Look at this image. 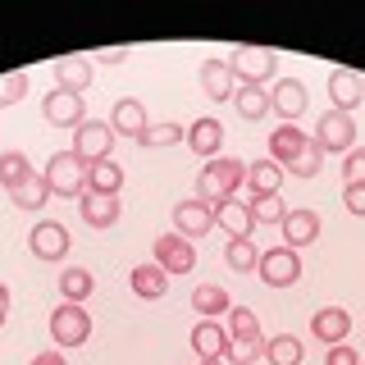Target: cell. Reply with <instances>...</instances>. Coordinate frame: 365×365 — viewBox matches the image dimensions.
<instances>
[{
    "instance_id": "cell-13",
    "label": "cell",
    "mask_w": 365,
    "mask_h": 365,
    "mask_svg": "<svg viewBox=\"0 0 365 365\" xmlns=\"http://www.w3.org/2000/svg\"><path fill=\"white\" fill-rule=\"evenodd\" d=\"M210 228H215V210L205 201H178L174 205V233L178 237H187V242H192V237L210 233Z\"/></svg>"
},
{
    "instance_id": "cell-14",
    "label": "cell",
    "mask_w": 365,
    "mask_h": 365,
    "mask_svg": "<svg viewBox=\"0 0 365 365\" xmlns=\"http://www.w3.org/2000/svg\"><path fill=\"white\" fill-rule=\"evenodd\" d=\"M146 106L137 96H123V101H114V110H110V128H114V137H142L146 133Z\"/></svg>"
},
{
    "instance_id": "cell-6",
    "label": "cell",
    "mask_w": 365,
    "mask_h": 365,
    "mask_svg": "<svg viewBox=\"0 0 365 365\" xmlns=\"http://www.w3.org/2000/svg\"><path fill=\"white\" fill-rule=\"evenodd\" d=\"M260 279L269 283V288H292L297 279H302V256H297L292 247H269L260 251Z\"/></svg>"
},
{
    "instance_id": "cell-33",
    "label": "cell",
    "mask_w": 365,
    "mask_h": 365,
    "mask_svg": "<svg viewBox=\"0 0 365 365\" xmlns=\"http://www.w3.org/2000/svg\"><path fill=\"white\" fill-rule=\"evenodd\" d=\"M28 178H32V160L23 151H5V155H0V182H5L9 192H14L19 182H28Z\"/></svg>"
},
{
    "instance_id": "cell-18",
    "label": "cell",
    "mask_w": 365,
    "mask_h": 365,
    "mask_svg": "<svg viewBox=\"0 0 365 365\" xmlns=\"http://www.w3.org/2000/svg\"><path fill=\"white\" fill-rule=\"evenodd\" d=\"M279 228H283V247L302 251V247H311L319 237V215L315 210H288V220H283Z\"/></svg>"
},
{
    "instance_id": "cell-36",
    "label": "cell",
    "mask_w": 365,
    "mask_h": 365,
    "mask_svg": "<svg viewBox=\"0 0 365 365\" xmlns=\"http://www.w3.org/2000/svg\"><path fill=\"white\" fill-rule=\"evenodd\" d=\"M251 220L256 224H283L288 220V205L279 201V192L274 197H251Z\"/></svg>"
},
{
    "instance_id": "cell-1",
    "label": "cell",
    "mask_w": 365,
    "mask_h": 365,
    "mask_svg": "<svg viewBox=\"0 0 365 365\" xmlns=\"http://www.w3.org/2000/svg\"><path fill=\"white\" fill-rule=\"evenodd\" d=\"M247 182V165L237 155H215V160H205V169H201V178H197V192L201 197L197 201H205L215 210L220 201H233V192Z\"/></svg>"
},
{
    "instance_id": "cell-47",
    "label": "cell",
    "mask_w": 365,
    "mask_h": 365,
    "mask_svg": "<svg viewBox=\"0 0 365 365\" xmlns=\"http://www.w3.org/2000/svg\"><path fill=\"white\" fill-rule=\"evenodd\" d=\"M361 365H365V356H361Z\"/></svg>"
},
{
    "instance_id": "cell-20",
    "label": "cell",
    "mask_w": 365,
    "mask_h": 365,
    "mask_svg": "<svg viewBox=\"0 0 365 365\" xmlns=\"http://www.w3.org/2000/svg\"><path fill=\"white\" fill-rule=\"evenodd\" d=\"M187 146L197 155H205V160H215L220 155V146H224V128H220V119H192V128H187Z\"/></svg>"
},
{
    "instance_id": "cell-40",
    "label": "cell",
    "mask_w": 365,
    "mask_h": 365,
    "mask_svg": "<svg viewBox=\"0 0 365 365\" xmlns=\"http://www.w3.org/2000/svg\"><path fill=\"white\" fill-rule=\"evenodd\" d=\"M342 178H347V182H365V146L347 151V160H342Z\"/></svg>"
},
{
    "instance_id": "cell-17",
    "label": "cell",
    "mask_w": 365,
    "mask_h": 365,
    "mask_svg": "<svg viewBox=\"0 0 365 365\" xmlns=\"http://www.w3.org/2000/svg\"><path fill=\"white\" fill-rule=\"evenodd\" d=\"M192 351H197L201 361L228 356V329L220 324V319H201V324L192 329Z\"/></svg>"
},
{
    "instance_id": "cell-42",
    "label": "cell",
    "mask_w": 365,
    "mask_h": 365,
    "mask_svg": "<svg viewBox=\"0 0 365 365\" xmlns=\"http://www.w3.org/2000/svg\"><path fill=\"white\" fill-rule=\"evenodd\" d=\"M324 365H361V356L342 342V347H329V356H324Z\"/></svg>"
},
{
    "instance_id": "cell-45",
    "label": "cell",
    "mask_w": 365,
    "mask_h": 365,
    "mask_svg": "<svg viewBox=\"0 0 365 365\" xmlns=\"http://www.w3.org/2000/svg\"><path fill=\"white\" fill-rule=\"evenodd\" d=\"M5 319H9V288L0 283V329H5Z\"/></svg>"
},
{
    "instance_id": "cell-38",
    "label": "cell",
    "mask_w": 365,
    "mask_h": 365,
    "mask_svg": "<svg viewBox=\"0 0 365 365\" xmlns=\"http://www.w3.org/2000/svg\"><path fill=\"white\" fill-rule=\"evenodd\" d=\"M28 96V73L23 68H9V73H0V106H14V101Z\"/></svg>"
},
{
    "instance_id": "cell-29",
    "label": "cell",
    "mask_w": 365,
    "mask_h": 365,
    "mask_svg": "<svg viewBox=\"0 0 365 365\" xmlns=\"http://www.w3.org/2000/svg\"><path fill=\"white\" fill-rule=\"evenodd\" d=\"M224 329H228V338H237V342H265V334H260V319H256L251 306H233Z\"/></svg>"
},
{
    "instance_id": "cell-24",
    "label": "cell",
    "mask_w": 365,
    "mask_h": 365,
    "mask_svg": "<svg viewBox=\"0 0 365 365\" xmlns=\"http://www.w3.org/2000/svg\"><path fill=\"white\" fill-rule=\"evenodd\" d=\"M192 306H197L201 319H220V315L233 311V297H228L220 283H201V288L192 292Z\"/></svg>"
},
{
    "instance_id": "cell-10",
    "label": "cell",
    "mask_w": 365,
    "mask_h": 365,
    "mask_svg": "<svg viewBox=\"0 0 365 365\" xmlns=\"http://www.w3.org/2000/svg\"><path fill=\"white\" fill-rule=\"evenodd\" d=\"M306 83H297V78H279V83H274V91H269V110L279 114L283 123H297L306 114Z\"/></svg>"
},
{
    "instance_id": "cell-41",
    "label": "cell",
    "mask_w": 365,
    "mask_h": 365,
    "mask_svg": "<svg viewBox=\"0 0 365 365\" xmlns=\"http://www.w3.org/2000/svg\"><path fill=\"white\" fill-rule=\"evenodd\" d=\"M342 205H347L356 220H365V182H347V187H342Z\"/></svg>"
},
{
    "instance_id": "cell-27",
    "label": "cell",
    "mask_w": 365,
    "mask_h": 365,
    "mask_svg": "<svg viewBox=\"0 0 365 365\" xmlns=\"http://www.w3.org/2000/svg\"><path fill=\"white\" fill-rule=\"evenodd\" d=\"M123 187V169L114 160H101V165H87V192H106V197H119Z\"/></svg>"
},
{
    "instance_id": "cell-21",
    "label": "cell",
    "mask_w": 365,
    "mask_h": 365,
    "mask_svg": "<svg viewBox=\"0 0 365 365\" xmlns=\"http://www.w3.org/2000/svg\"><path fill=\"white\" fill-rule=\"evenodd\" d=\"M201 87H205L210 101H228V96H233L237 78H233V68H228V60H205L201 64Z\"/></svg>"
},
{
    "instance_id": "cell-12",
    "label": "cell",
    "mask_w": 365,
    "mask_h": 365,
    "mask_svg": "<svg viewBox=\"0 0 365 365\" xmlns=\"http://www.w3.org/2000/svg\"><path fill=\"white\" fill-rule=\"evenodd\" d=\"M311 334L324 342V347H342L351 334V315L342 311V306H324V311L311 315Z\"/></svg>"
},
{
    "instance_id": "cell-7",
    "label": "cell",
    "mask_w": 365,
    "mask_h": 365,
    "mask_svg": "<svg viewBox=\"0 0 365 365\" xmlns=\"http://www.w3.org/2000/svg\"><path fill=\"white\" fill-rule=\"evenodd\" d=\"M41 110H46V123H55V128H83V123H87L83 96H78V91H64V87L46 91Z\"/></svg>"
},
{
    "instance_id": "cell-31",
    "label": "cell",
    "mask_w": 365,
    "mask_h": 365,
    "mask_svg": "<svg viewBox=\"0 0 365 365\" xmlns=\"http://www.w3.org/2000/svg\"><path fill=\"white\" fill-rule=\"evenodd\" d=\"M224 260H228V269H237V274H251L260 265V251L251 237H228V251H224Z\"/></svg>"
},
{
    "instance_id": "cell-15",
    "label": "cell",
    "mask_w": 365,
    "mask_h": 365,
    "mask_svg": "<svg viewBox=\"0 0 365 365\" xmlns=\"http://www.w3.org/2000/svg\"><path fill=\"white\" fill-rule=\"evenodd\" d=\"M329 101H334V110L351 114L365 101V83L361 73H351V68H338V73H329Z\"/></svg>"
},
{
    "instance_id": "cell-48",
    "label": "cell",
    "mask_w": 365,
    "mask_h": 365,
    "mask_svg": "<svg viewBox=\"0 0 365 365\" xmlns=\"http://www.w3.org/2000/svg\"><path fill=\"white\" fill-rule=\"evenodd\" d=\"M361 83H365V78H361Z\"/></svg>"
},
{
    "instance_id": "cell-44",
    "label": "cell",
    "mask_w": 365,
    "mask_h": 365,
    "mask_svg": "<svg viewBox=\"0 0 365 365\" xmlns=\"http://www.w3.org/2000/svg\"><path fill=\"white\" fill-rule=\"evenodd\" d=\"M28 365H68V361L60 356V351H37V356H32Z\"/></svg>"
},
{
    "instance_id": "cell-34",
    "label": "cell",
    "mask_w": 365,
    "mask_h": 365,
    "mask_svg": "<svg viewBox=\"0 0 365 365\" xmlns=\"http://www.w3.org/2000/svg\"><path fill=\"white\" fill-rule=\"evenodd\" d=\"M265 361L269 365H302V342H297L292 334H279L265 342Z\"/></svg>"
},
{
    "instance_id": "cell-23",
    "label": "cell",
    "mask_w": 365,
    "mask_h": 365,
    "mask_svg": "<svg viewBox=\"0 0 365 365\" xmlns=\"http://www.w3.org/2000/svg\"><path fill=\"white\" fill-rule=\"evenodd\" d=\"M215 220H220V228L228 237H251V228H256L251 205H242V201H220L215 205Z\"/></svg>"
},
{
    "instance_id": "cell-46",
    "label": "cell",
    "mask_w": 365,
    "mask_h": 365,
    "mask_svg": "<svg viewBox=\"0 0 365 365\" xmlns=\"http://www.w3.org/2000/svg\"><path fill=\"white\" fill-rule=\"evenodd\" d=\"M201 365H224V356H220V361H201Z\"/></svg>"
},
{
    "instance_id": "cell-37",
    "label": "cell",
    "mask_w": 365,
    "mask_h": 365,
    "mask_svg": "<svg viewBox=\"0 0 365 365\" xmlns=\"http://www.w3.org/2000/svg\"><path fill=\"white\" fill-rule=\"evenodd\" d=\"M178 142H182L178 123H146V133L137 137V146H151V151L155 146H178Z\"/></svg>"
},
{
    "instance_id": "cell-25",
    "label": "cell",
    "mask_w": 365,
    "mask_h": 365,
    "mask_svg": "<svg viewBox=\"0 0 365 365\" xmlns=\"http://www.w3.org/2000/svg\"><path fill=\"white\" fill-rule=\"evenodd\" d=\"M165 288H169V274L160 269L155 260H151V265H137V269H133V292L142 297V302H160V297H165Z\"/></svg>"
},
{
    "instance_id": "cell-35",
    "label": "cell",
    "mask_w": 365,
    "mask_h": 365,
    "mask_svg": "<svg viewBox=\"0 0 365 365\" xmlns=\"http://www.w3.org/2000/svg\"><path fill=\"white\" fill-rule=\"evenodd\" d=\"M319 169H324V151H319L315 142H306L302 151H297V160L288 165V174H292V178H315Z\"/></svg>"
},
{
    "instance_id": "cell-30",
    "label": "cell",
    "mask_w": 365,
    "mask_h": 365,
    "mask_svg": "<svg viewBox=\"0 0 365 365\" xmlns=\"http://www.w3.org/2000/svg\"><path fill=\"white\" fill-rule=\"evenodd\" d=\"M233 101H237V114H242V119H265V114H274L269 110V91L265 87H237L233 91Z\"/></svg>"
},
{
    "instance_id": "cell-39",
    "label": "cell",
    "mask_w": 365,
    "mask_h": 365,
    "mask_svg": "<svg viewBox=\"0 0 365 365\" xmlns=\"http://www.w3.org/2000/svg\"><path fill=\"white\" fill-rule=\"evenodd\" d=\"M256 356H265V342H237V338H228V361L247 365V361H256Z\"/></svg>"
},
{
    "instance_id": "cell-28",
    "label": "cell",
    "mask_w": 365,
    "mask_h": 365,
    "mask_svg": "<svg viewBox=\"0 0 365 365\" xmlns=\"http://www.w3.org/2000/svg\"><path fill=\"white\" fill-rule=\"evenodd\" d=\"M9 201H14L19 210H41V205L51 201V182H46V174H32L28 182H19V187L9 192Z\"/></svg>"
},
{
    "instance_id": "cell-5",
    "label": "cell",
    "mask_w": 365,
    "mask_h": 365,
    "mask_svg": "<svg viewBox=\"0 0 365 365\" xmlns=\"http://www.w3.org/2000/svg\"><path fill=\"white\" fill-rule=\"evenodd\" d=\"M51 338L60 342V347H83V342L91 338V315L83 311V306L64 302L51 311Z\"/></svg>"
},
{
    "instance_id": "cell-43",
    "label": "cell",
    "mask_w": 365,
    "mask_h": 365,
    "mask_svg": "<svg viewBox=\"0 0 365 365\" xmlns=\"http://www.w3.org/2000/svg\"><path fill=\"white\" fill-rule=\"evenodd\" d=\"M96 60L101 64H123L128 60V46H106V51H96Z\"/></svg>"
},
{
    "instance_id": "cell-19",
    "label": "cell",
    "mask_w": 365,
    "mask_h": 365,
    "mask_svg": "<svg viewBox=\"0 0 365 365\" xmlns=\"http://www.w3.org/2000/svg\"><path fill=\"white\" fill-rule=\"evenodd\" d=\"M91 60H83V55H60V60H55V83H60L64 91H78V96H83V91L91 87Z\"/></svg>"
},
{
    "instance_id": "cell-22",
    "label": "cell",
    "mask_w": 365,
    "mask_h": 365,
    "mask_svg": "<svg viewBox=\"0 0 365 365\" xmlns=\"http://www.w3.org/2000/svg\"><path fill=\"white\" fill-rule=\"evenodd\" d=\"M83 220L91 228H110V224H119V197H106V192H83Z\"/></svg>"
},
{
    "instance_id": "cell-8",
    "label": "cell",
    "mask_w": 365,
    "mask_h": 365,
    "mask_svg": "<svg viewBox=\"0 0 365 365\" xmlns=\"http://www.w3.org/2000/svg\"><path fill=\"white\" fill-rule=\"evenodd\" d=\"M151 256H155V265L165 274H192V269H197V251H192V242L178 237V233H160L155 247H151Z\"/></svg>"
},
{
    "instance_id": "cell-16",
    "label": "cell",
    "mask_w": 365,
    "mask_h": 365,
    "mask_svg": "<svg viewBox=\"0 0 365 365\" xmlns=\"http://www.w3.org/2000/svg\"><path fill=\"white\" fill-rule=\"evenodd\" d=\"M306 142H311V137H306L302 128H297V123H279V128L269 133V160L283 169V174H288V165L297 160V151H302Z\"/></svg>"
},
{
    "instance_id": "cell-9",
    "label": "cell",
    "mask_w": 365,
    "mask_h": 365,
    "mask_svg": "<svg viewBox=\"0 0 365 365\" xmlns=\"http://www.w3.org/2000/svg\"><path fill=\"white\" fill-rule=\"evenodd\" d=\"M110 146H114V128L101 119H87L83 128L73 137V155L83 160V165H101V160H110Z\"/></svg>"
},
{
    "instance_id": "cell-11",
    "label": "cell",
    "mask_w": 365,
    "mask_h": 365,
    "mask_svg": "<svg viewBox=\"0 0 365 365\" xmlns=\"http://www.w3.org/2000/svg\"><path fill=\"white\" fill-rule=\"evenodd\" d=\"M28 251L37 260H60V256H68V228L55 224V220H41L28 233Z\"/></svg>"
},
{
    "instance_id": "cell-3",
    "label": "cell",
    "mask_w": 365,
    "mask_h": 365,
    "mask_svg": "<svg viewBox=\"0 0 365 365\" xmlns=\"http://www.w3.org/2000/svg\"><path fill=\"white\" fill-rule=\"evenodd\" d=\"M274 51L265 46H237L233 55H228V68H233V78H242V87H260L274 78Z\"/></svg>"
},
{
    "instance_id": "cell-32",
    "label": "cell",
    "mask_w": 365,
    "mask_h": 365,
    "mask_svg": "<svg viewBox=\"0 0 365 365\" xmlns=\"http://www.w3.org/2000/svg\"><path fill=\"white\" fill-rule=\"evenodd\" d=\"M60 292H64V302L83 306L87 297H91V269H83V265L64 269V274H60Z\"/></svg>"
},
{
    "instance_id": "cell-4",
    "label": "cell",
    "mask_w": 365,
    "mask_h": 365,
    "mask_svg": "<svg viewBox=\"0 0 365 365\" xmlns=\"http://www.w3.org/2000/svg\"><path fill=\"white\" fill-rule=\"evenodd\" d=\"M311 142H315L324 155H329V151H342V155H347V151H356V123H351V114L329 110L324 119L315 123V137H311Z\"/></svg>"
},
{
    "instance_id": "cell-2",
    "label": "cell",
    "mask_w": 365,
    "mask_h": 365,
    "mask_svg": "<svg viewBox=\"0 0 365 365\" xmlns=\"http://www.w3.org/2000/svg\"><path fill=\"white\" fill-rule=\"evenodd\" d=\"M46 182H51V197H64V201H83L87 192V165L78 160L73 151H60L51 155V165H46Z\"/></svg>"
},
{
    "instance_id": "cell-26",
    "label": "cell",
    "mask_w": 365,
    "mask_h": 365,
    "mask_svg": "<svg viewBox=\"0 0 365 365\" xmlns=\"http://www.w3.org/2000/svg\"><path fill=\"white\" fill-rule=\"evenodd\" d=\"M283 182V169L274 165V160H256V165H247V187L251 197H274Z\"/></svg>"
}]
</instances>
